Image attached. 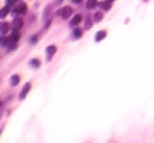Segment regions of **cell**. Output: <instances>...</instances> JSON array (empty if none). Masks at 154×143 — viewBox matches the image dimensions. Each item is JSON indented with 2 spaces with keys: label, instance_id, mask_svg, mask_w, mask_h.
<instances>
[{
  "label": "cell",
  "instance_id": "obj_8",
  "mask_svg": "<svg viewBox=\"0 0 154 143\" xmlns=\"http://www.w3.org/2000/svg\"><path fill=\"white\" fill-rule=\"evenodd\" d=\"M30 88H32V85H30V84H27V85L23 88V91H21V94H20V98H26V95L29 94Z\"/></svg>",
  "mask_w": 154,
  "mask_h": 143
},
{
  "label": "cell",
  "instance_id": "obj_7",
  "mask_svg": "<svg viewBox=\"0 0 154 143\" xmlns=\"http://www.w3.org/2000/svg\"><path fill=\"white\" fill-rule=\"evenodd\" d=\"M81 19H82V18H81V15H75V16H73V18L70 19V25H72V27L78 25V24L81 22Z\"/></svg>",
  "mask_w": 154,
  "mask_h": 143
},
{
  "label": "cell",
  "instance_id": "obj_12",
  "mask_svg": "<svg viewBox=\"0 0 154 143\" xmlns=\"http://www.w3.org/2000/svg\"><path fill=\"white\" fill-rule=\"evenodd\" d=\"M97 6V0H87V9H93Z\"/></svg>",
  "mask_w": 154,
  "mask_h": 143
},
{
  "label": "cell",
  "instance_id": "obj_14",
  "mask_svg": "<svg viewBox=\"0 0 154 143\" xmlns=\"http://www.w3.org/2000/svg\"><path fill=\"white\" fill-rule=\"evenodd\" d=\"M8 12H9V4H8V6H5L3 9H0V18L6 16V15H8Z\"/></svg>",
  "mask_w": 154,
  "mask_h": 143
},
{
  "label": "cell",
  "instance_id": "obj_17",
  "mask_svg": "<svg viewBox=\"0 0 154 143\" xmlns=\"http://www.w3.org/2000/svg\"><path fill=\"white\" fill-rule=\"evenodd\" d=\"M102 18H103V13H100V12L94 15V21H102Z\"/></svg>",
  "mask_w": 154,
  "mask_h": 143
},
{
  "label": "cell",
  "instance_id": "obj_13",
  "mask_svg": "<svg viewBox=\"0 0 154 143\" xmlns=\"http://www.w3.org/2000/svg\"><path fill=\"white\" fill-rule=\"evenodd\" d=\"M30 66H32V67H33V69H38V67H39V66H41V61H39V60H38V58H33V60H32V61H30Z\"/></svg>",
  "mask_w": 154,
  "mask_h": 143
},
{
  "label": "cell",
  "instance_id": "obj_11",
  "mask_svg": "<svg viewBox=\"0 0 154 143\" xmlns=\"http://www.w3.org/2000/svg\"><path fill=\"white\" fill-rule=\"evenodd\" d=\"M18 84H20V76H18V75H14V76L11 78V85L15 87V85H18Z\"/></svg>",
  "mask_w": 154,
  "mask_h": 143
},
{
  "label": "cell",
  "instance_id": "obj_4",
  "mask_svg": "<svg viewBox=\"0 0 154 143\" xmlns=\"http://www.w3.org/2000/svg\"><path fill=\"white\" fill-rule=\"evenodd\" d=\"M55 49H57V48L54 46V45H50V46L47 48V58H48V60H51V57L55 54Z\"/></svg>",
  "mask_w": 154,
  "mask_h": 143
},
{
  "label": "cell",
  "instance_id": "obj_5",
  "mask_svg": "<svg viewBox=\"0 0 154 143\" xmlns=\"http://www.w3.org/2000/svg\"><path fill=\"white\" fill-rule=\"evenodd\" d=\"M9 28H11V24H8V22H0V33H2V34L8 33Z\"/></svg>",
  "mask_w": 154,
  "mask_h": 143
},
{
  "label": "cell",
  "instance_id": "obj_18",
  "mask_svg": "<svg viewBox=\"0 0 154 143\" xmlns=\"http://www.w3.org/2000/svg\"><path fill=\"white\" fill-rule=\"evenodd\" d=\"M72 1H73V3H76V4H78V3H81V1H82V0H72Z\"/></svg>",
  "mask_w": 154,
  "mask_h": 143
},
{
  "label": "cell",
  "instance_id": "obj_20",
  "mask_svg": "<svg viewBox=\"0 0 154 143\" xmlns=\"http://www.w3.org/2000/svg\"><path fill=\"white\" fill-rule=\"evenodd\" d=\"M109 1H114V0H109Z\"/></svg>",
  "mask_w": 154,
  "mask_h": 143
},
{
  "label": "cell",
  "instance_id": "obj_16",
  "mask_svg": "<svg viewBox=\"0 0 154 143\" xmlns=\"http://www.w3.org/2000/svg\"><path fill=\"white\" fill-rule=\"evenodd\" d=\"M8 43H9V37L2 36V37H0V45H8Z\"/></svg>",
  "mask_w": 154,
  "mask_h": 143
},
{
  "label": "cell",
  "instance_id": "obj_19",
  "mask_svg": "<svg viewBox=\"0 0 154 143\" xmlns=\"http://www.w3.org/2000/svg\"><path fill=\"white\" fill-rule=\"evenodd\" d=\"M12 3H15V0H8V4H12Z\"/></svg>",
  "mask_w": 154,
  "mask_h": 143
},
{
  "label": "cell",
  "instance_id": "obj_6",
  "mask_svg": "<svg viewBox=\"0 0 154 143\" xmlns=\"http://www.w3.org/2000/svg\"><path fill=\"white\" fill-rule=\"evenodd\" d=\"M105 36H106V31H105V30H100V31H97V33H96L94 40H96V42H100V40L105 39Z\"/></svg>",
  "mask_w": 154,
  "mask_h": 143
},
{
  "label": "cell",
  "instance_id": "obj_1",
  "mask_svg": "<svg viewBox=\"0 0 154 143\" xmlns=\"http://www.w3.org/2000/svg\"><path fill=\"white\" fill-rule=\"evenodd\" d=\"M12 12H14V15H15V13H18V15H24V13L27 12V4H26L24 1H20L18 4L14 6V10H12Z\"/></svg>",
  "mask_w": 154,
  "mask_h": 143
},
{
  "label": "cell",
  "instance_id": "obj_15",
  "mask_svg": "<svg viewBox=\"0 0 154 143\" xmlns=\"http://www.w3.org/2000/svg\"><path fill=\"white\" fill-rule=\"evenodd\" d=\"M81 34H82V31H81L79 28H75V31H73V37H75V39H79Z\"/></svg>",
  "mask_w": 154,
  "mask_h": 143
},
{
  "label": "cell",
  "instance_id": "obj_3",
  "mask_svg": "<svg viewBox=\"0 0 154 143\" xmlns=\"http://www.w3.org/2000/svg\"><path fill=\"white\" fill-rule=\"evenodd\" d=\"M20 40V34H18V30H15L14 33H12V36L9 37V43L8 45H11V46H14L17 42Z\"/></svg>",
  "mask_w": 154,
  "mask_h": 143
},
{
  "label": "cell",
  "instance_id": "obj_9",
  "mask_svg": "<svg viewBox=\"0 0 154 143\" xmlns=\"http://www.w3.org/2000/svg\"><path fill=\"white\" fill-rule=\"evenodd\" d=\"M21 27H23V19L21 18H15L14 19V28L15 30H20Z\"/></svg>",
  "mask_w": 154,
  "mask_h": 143
},
{
  "label": "cell",
  "instance_id": "obj_2",
  "mask_svg": "<svg viewBox=\"0 0 154 143\" xmlns=\"http://www.w3.org/2000/svg\"><path fill=\"white\" fill-rule=\"evenodd\" d=\"M58 13H60V16H61L63 19H67V18H70V15L73 13V10H72L70 6H64V7H61V9L58 10Z\"/></svg>",
  "mask_w": 154,
  "mask_h": 143
},
{
  "label": "cell",
  "instance_id": "obj_10",
  "mask_svg": "<svg viewBox=\"0 0 154 143\" xmlns=\"http://www.w3.org/2000/svg\"><path fill=\"white\" fill-rule=\"evenodd\" d=\"M111 3H112V1H109V0H105V1H100V3H99V6L102 7L103 10H108V9H111Z\"/></svg>",
  "mask_w": 154,
  "mask_h": 143
}]
</instances>
